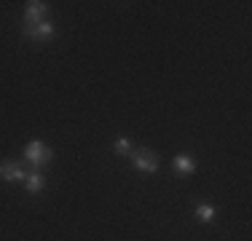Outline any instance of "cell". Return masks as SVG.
<instances>
[{
    "instance_id": "cell-3",
    "label": "cell",
    "mask_w": 252,
    "mask_h": 241,
    "mask_svg": "<svg viewBox=\"0 0 252 241\" xmlns=\"http://www.w3.org/2000/svg\"><path fill=\"white\" fill-rule=\"evenodd\" d=\"M46 16H49V3H43V0H30L27 8H25V24L22 27H35V24L46 22Z\"/></svg>"
},
{
    "instance_id": "cell-5",
    "label": "cell",
    "mask_w": 252,
    "mask_h": 241,
    "mask_svg": "<svg viewBox=\"0 0 252 241\" xmlns=\"http://www.w3.org/2000/svg\"><path fill=\"white\" fill-rule=\"evenodd\" d=\"M0 180L3 182H25L27 180V169L16 161H3L0 164Z\"/></svg>"
},
{
    "instance_id": "cell-4",
    "label": "cell",
    "mask_w": 252,
    "mask_h": 241,
    "mask_svg": "<svg viewBox=\"0 0 252 241\" xmlns=\"http://www.w3.org/2000/svg\"><path fill=\"white\" fill-rule=\"evenodd\" d=\"M22 35H25L27 40H35V43H49L54 38V24L46 19V22L35 24V27H22Z\"/></svg>"
},
{
    "instance_id": "cell-8",
    "label": "cell",
    "mask_w": 252,
    "mask_h": 241,
    "mask_svg": "<svg viewBox=\"0 0 252 241\" xmlns=\"http://www.w3.org/2000/svg\"><path fill=\"white\" fill-rule=\"evenodd\" d=\"M193 217L199 222H204V225H209V222H215V217H218V209L209 207V204H199V207L193 209Z\"/></svg>"
},
{
    "instance_id": "cell-1",
    "label": "cell",
    "mask_w": 252,
    "mask_h": 241,
    "mask_svg": "<svg viewBox=\"0 0 252 241\" xmlns=\"http://www.w3.org/2000/svg\"><path fill=\"white\" fill-rule=\"evenodd\" d=\"M22 155H25V161H27L32 169H38V172L54 161V150H51L46 142H40V140H32V142H30Z\"/></svg>"
},
{
    "instance_id": "cell-9",
    "label": "cell",
    "mask_w": 252,
    "mask_h": 241,
    "mask_svg": "<svg viewBox=\"0 0 252 241\" xmlns=\"http://www.w3.org/2000/svg\"><path fill=\"white\" fill-rule=\"evenodd\" d=\"M113 150H116V155H131L134 153V145H131L129 137H118L116 145H113Z\"/></svg>"
},
{
    "instance_id": "cell-7",
    "label": "cell",
    "mask_w": 252,
    "mask_h": 241,
    "mask_svg": "<svg viewBox=\"0 0 252 241\" xmlns=\"http://www.w3.org/2000/svg\"><path fill=\"white\" fill-rule=\"evenodd\" d=\"M175 169L180 174H193L196 172V158L190 153H180V155H175Z\"/></svg>"
},
{
    "instance_id": "cell-2",
    "label": "cell",
    "mask_w": 252,
    "mask_h": 241,
    "mask_svg": "<svg viewBox=\"0 0 252 241\" xmlns=\"http://www.w3.org/2000/svg\"><path fill=\"white\" fill-rule=\"evenodd\" d=\"M129 158H131V164H134V169H140V172H145V174H156L161 166L156 150H151V148H134V153H131Z\"/></svg>"
},
{
    "instance_id": "cell-6",
    "label": "cell",
    "mask_w": 252,
    "mask_h": 241,
    "mask_svg": "<svg viewBox=\"0 0 252 241\" xmlns=\"http://www.w3.org/2000/svg\"><path fill=\"white\" fill-rule=\"evenodd\" d=\"M25 188L27 193H40L46 188V177H43V172H38V169H32V172H27V180H25Z\"/></svg>"
}]
</instances>
